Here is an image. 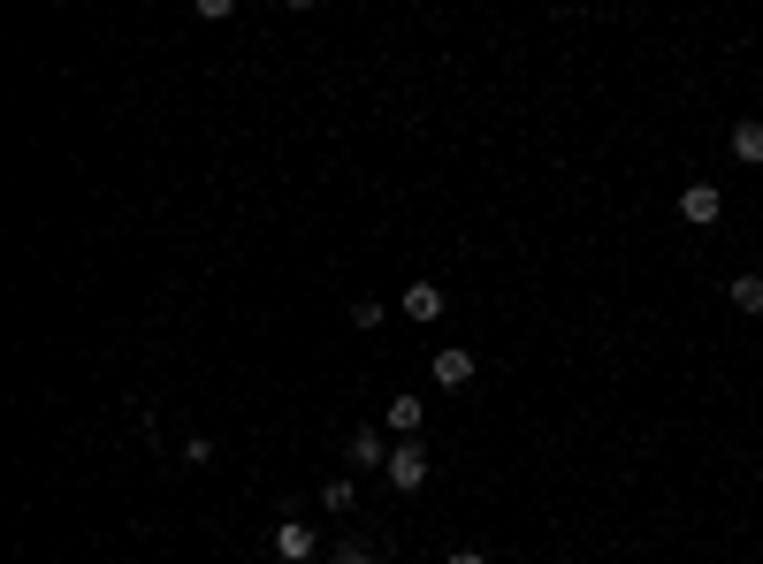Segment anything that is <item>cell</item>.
Returning a JSON list of instances; mask_svg holds the SVG:
<instances>
[{
  "mask_svg": "<svg viewBox=\"0 0 763 564\" xmlns=\"http://www.w3.org/2000/svg\"><path fill=\"white\" fill-rule=\"evenodd\" d=\"M268 550H276L283 564H313V557H321V542H313V527H299V519H283V527L268 534Z\"/></svg>",
  "mask_w": 763,
  "mask_h": 564,
  "instance_id": "obj_1",
  "label": "cell"
},
{
  "mask_svg": "<svg viewBox=\"0 0 763 564\" xmlns=\"http://www.w3.org/2000/svg\"><path fill=\"white\" fill-rule=\"evenodd\" d=\"M680 214H687L695 229H710V222L726 214V191H718V183H687V191H680Z\"/></svg>",
  "mask_w": 763,
  "mask_h": 564,
  "instance_id": "obj_2",
  "label": "cell"
},
{
  "mask_svg": "<svg viewBox=\"0 0 763 564\" xmlns=\"http://www.w3.org/2000/svg\"><path fill=\"white\" fill-rule=\"evenodd\" d=\"M397 488H428V458H420V442H397L390 450V465H382Z\"/></svg>",
  "mask_w": 763,
  "mask_h": 564,
  "instance_id": "obj_3",
  "label": "cell"
},
{
  "mask_svg": "<svg viewBox=\"0 0 763 564\" xmlns=\"http://www.w3.org/2000/svg\"><path fill=\"white\" fill-rule=\"evenodd\" d=\"M428 374H436V390H465V382H473V351H436V359H428Z\"/></svg>",
  "mask_w": 763,
  "mask_h": 564,
  "instance_id": "obj_4",
  "label": "cell"
},
{
  "mask_svg": "<svg viewBox=\"0 0 763 564\" xmlns=\"http://www.w3.org/2000/svg\"><path fill=\"white\" fill-rule=\"evenodd\" d=\"M397 305H405V320H420V328H428V320H444V290H436V282H405V297H397Z\"/></svg>",
  "mask_w": 763,
  "mask_h": 564,
  "instance_id": "obj_5",
  "label": "cell"
},
{
  "mask_svg": "<svg viewBox=\"0 0 763 564\" xmlns=\"http://www.w3.org/2000/svg\"><path fill=\"white\" fill-rule=\"evenodd\" d=\"M351 465L367 473V465H390V442L374 435V427H351Z\"/></svg>",
  "mask_w": 763,
  "mask_h": 564,
  "instance_id": "obj_6",
  "label": "cell"
},
{
  "mask_svg": "<svg viewBox=\"0 0 763 564\" xmlns=\"http://www.w3.org/2000/svg\"><path fill=\"white\" fill-rule=\"evenodd\" d=\"M420 420H428V413H420V397L405 390V397H390V420H382V427H397V435L413 442V435H420Z\"/></svg>",
  "mask_w": 763,
  "mask_h": 564,
  "instance_id": "obj_7",
  "label": "cell"
},
{
  "mask_svg": "<svg viewBox=\"0 0 763 564\" xmlns=\"http://www.w3.org/2000/svg\"><path fill=\"white\" fill-rule=\"evenodd\" d=\"M726 297H733V313H763V275H733Z\"/></svg>",
  "mask_w": 763,
  "mask_h": 564,
  "instance_id": "obj_8",
  "label": "cell"
},
{
  "mask_svg": "<svg viewBox=\"0 0 763 564\" xmlns=\"http://www.w3.org/2000/svg\"><path fill=\"white\" fill-rule=\"evenodd\" d=\"M733 153H741V160H763V123H741V131H733Z\"/></svg>",
  "mask_w": 763,
  "mask_h": 564,
  "instance_id": "obj_9",
  "label": "cell"
},
{
  "mask_svg": "<svg viewBox=\"0 0 763 564\" xmlns=\"http://www.w3.org/2000/svg\"><path fill=\"white\" fill-rule=\"evenodd\" d=\"M351 496H359L351 481H328V488H321V511H351Z\"/></svg>",
  "mask_w": 763,
  "mask_h": 564,
  "instance_id": "obj_10",
  "label": "cell"
},
{
  "mask_svg": "<svg viewBox=\"0 0 763 564\" xmlns=\"http://www.w3.org/2000/svg\"><path fill=\"white\" fill-rule=\"evenodd\" d=\"M382 320V297H351V328H374Z\"/></svg>",
  "mask_w": 763,
  "mask_h": 564,
  "instance_id": "obj_11",
  "label": "cell"
},
{
  "mask_svg": "<svg viewBox=\"0 0 763 564\" xmlns=\"http://www.w3.org/2000/svg\"><path fill=\"white\" fill-rule=\"evenodd\" d=\"M328 564H374V550H359V542H344V550H336Z\"/></svg>",
  "mask_w": 763,
  "mask_h": 564,
  "instance_id": "obj_12",
  "label": "cell"
},
{
  "mask_svg": "<svg viewBox=\"0 0 763 564\" xmlns=\"http://www.w3.org/2000/svg\"><path fill=\"white\" fill-rule=\"evenodd\" d=\"M444 564H489V557H481V550H451Z\"/></svg>",
  "mask_w": 763,
  "mask_h": 564,
  "instance_id": "obj_13",
  "label": "cell"
},
{
  "mask_svg": "<svg viewBox=\"0 0 763 564\" xmlns=\"http://www.w3.org/2000/svg\"><path fill=\"white\" fill-rule=\"evenodd\" d=\"M565 564H588V557H565Z\"/></svg>",
  "mask_w": 763,
  "mask_h": 564,
  "instance_id": "obj_14",
  "label": "cell"
}]
</instances>
